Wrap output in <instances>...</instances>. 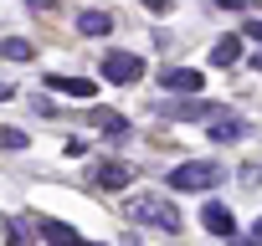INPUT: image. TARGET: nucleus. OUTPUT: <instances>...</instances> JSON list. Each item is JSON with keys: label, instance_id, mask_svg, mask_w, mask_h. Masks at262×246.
I'll return each mask as SVG.
<instances>
[{"label": "nucleus", "instance_id": "1", "mask_svg": "<svg viewBox=\"0 0 262 246\" xmlns=\"http://www.w3.org/2000/svg\"><path fill=\"white\" fill-rule=\"evenodd\" d=\"M128 215H134L139 226H160V231H180L185 220H180V205L175 200H165V195H139V200H128Z\"/></svg>", "mask_w": 262, "mask_h": 246}, {"label": "nucleus", "instance_id": "2", "mask_svg": "<svg viewBox=\"0 0 262 246\" xmlns=\"http://www.w3.org/2000/svg\"><path fill=\"white\" fill-rule=\"evenodd\" d=\"M216 180H221V164H216V159H190V164H175V169H170V190H180V195L211 190Z\"/></svg>", "mask_w": 262, "mask_h": 246}, {"label": "nucleus", "instance_id": "3", "mask_svg": "<svg viewBox=\"0 0 262 246\" xmlns=\"http://www.w3.org/2000/svg\"><path fill=\"white\" fill-rule=\"evenodd\" d=\"M103 77H108V82H123V87L139 82V77H144V57H134V52H108V57H103Z\"/></svg>", "mask_w": 262, "mask_h": 246}, {"label": "nucleus", "instance_id": "4", "mask_svg": "<svg viewBox=\"0 0 262 246\" xmlns=\"http://www.w3.org/2000/svg\"><path fill=\"white\" fill-rule=\"evenodd\" d=\"M160 87H165V92H180V97H195V92L206 87V77H201L195 67H165Z\"/></svg>", "mask_w": 262, "mask_h": 246}, {"label": "nucleus", "instance_id": "5", "mask_svg": "<svg viewBox=\"0 0 262 246\" xmlns=\"http://www.w3.org/2000/svg\"><path fill=\"white\" fill-rule=\"evenodd\" d=\"M201 226H206L211 236H231V231H236V220H231V210H226L221 200H206V205H201Z\"/></svg>", "mask_w": 262, "mask_h": 246}, {"label": "nucleus", "instance_id": "6", "mask_svg": "<svg viewBox=\"0 0 262 246\" xmlns=\"http://www.w3.org/2000/svg\"><path fill=\"white\" fill-rule=\"evenodd\" d=\"M36 231H41L52 246H88V241H82V236H77L67 220H52V215H41V220H36Z\"/></svg>", "mask_w": 262, "mask_h": 246}, {"label": "nucleus", "instance_id": "7", "mask_svg": "<svg viewBox=\"0 0 262 246\" xmlns=\"http://www.w3.org/2000/svg\"><path fill=\"white\" fill-rule=\"evenodd\" d=\"M47 87H52V92H67V97H93V92H98L93 77H62V72H52Z\"/></svg>", "mask_w": 262, "mask_h": 246}, {"label": "nucleus", "instance_id": "8", "mask_svg": "<svg viewBox=\"0 0 262 246\" xmlns=\"http://www.w3.org/2000/svg\"><path fill=\"white\" fill-rule=\"evenodd\" d=\"M77 31H82V36H108V31H113V16L88 6V11H77Z\"/></svg>", "mask_w": 262, "mask_h": 246}, {"label": "nucleus", "instance_id": "9", "mask_svg": "<svg viewBox=\"0 0 262 246\" xmlns=\"http://www.w3.org/2000/svg\"><path fill=\"white\" fill-rule=\"evenodd\" d=\"M211 139L216 144H236V139H247V123L242 118H216L211 123Z\"/></svg>", "mask_w": 262, "mask_h": 246}, {"label": "nucleus", "instance_id": "10", "mask_svg": "<svg viewBox=\"0 0 262 246\" xmlns=\"http://www.w3.org/2000/svg\"><path fill=\"white\" fill-rule=\"evenodd\" d=\"M93 123L108 134V139H123L128 134V123H123V113H113V108H93Z\"/></svg>", "mask_w": 262, "mask_h": 246}, {"label": "nucleus", "instance_id": "11", "mask_svg": "<svg viewBox=\"0 0 262 246\" xmlns=\"http://www.w3.org/2000/svg\"><path fill=\"white\" fill-rule=\"evenodd\" d=\"M93 180H98L103 190H123V185H128V164H98Z\"/></svg>", "mask_w": 262, "mask_h": 246}, {"label": "nucleus", "instance_id": "12", "mask_svg": "<svg viewBox=\"0 0 262 246\" xmlns=\"http://www.w3.org/2000/svg\"><path fill=\"white\" fill-rule=\"evenodd\" d=\"M236 57H242V36H221V41L211 46V62H216V67H231Z\"/></svg>", "mask_w": 262, "mask_h": 246}, {"label": "nucleus", "instance_id": "13", "mask_svg": "<svg viewBox=\"0 0 262 246\" xmlns=\"http://www.w3.org/2000/svg\"><path fill=\"white\" fill-rule=\"evenodd\" d=\"M175 118H226V113L211 108V103H201V97H185V103H175Z\"/></svg>", "mask_w": 262, "mask_h": 246}, {"label": "nucleus", "instance_id": "14", "mask_svg": "<svg viewBox=\"0 0 262 246\" xmlns=\"http://www.w3.org/2000/svg\"><path fill=\"white\" fill-rule=\"evenodd\" d=\"M6 246H31V241H26V226H21V220H6Z\"/></svg>", "mask_w": 262, "mask_h": 246}, {"label": "nucleus", "instance_id": "15", "mask_svg": "<svg viewBox=\"0 0 262 246\" xmlns=\"http://www.w3.org/2000/svg\"><path fill=\"white\" fill-rule=\"evenodd\" d=\"M0 149H26V134L21 129H0Z\"/></svg>", "mask_w": 262, "mask_h": 246}, {"label": "nucleus", "instance_id": "16", "mask_svg": "<svg viewBox=\"0 0 262 246\" xmlns=\"http://www.w3.org/2000/svg\"><path fill=\"white\" fill-rule=\"evenodd\" d=\"M0 57H16V62H26V57H31V46H26V41H0Z\"/></svg>", "mask_w": 262, "mask_h": 246}, {"label": "nucleus", "instance_id": "17", "mask_svg": "<svg viewBox=\"0 0 262 246\" xmlns=\"http://www.w3.org/2000/svg\"><path fill=\"white\" fill-rule=\"evenodd\" d=\"M236 36H247V41H257V52H262V21H252L247 31H236Z\"/></svg>", "mask_w": 262, "mask_h": 246}, {"label": "nucleus", "instance_id": "18", "mask_svg": "<svg viewBox=\"0 0 262 246\" xmlns=\"http://www.w3.org/2000/svg\"><path fill=\"white\" fill-rule=\"evenodd\" d=\"M11 92H16V87H11V82H0V103H6V97H11Z\"/></svg>", "mask_w": 262, "mask_h": 246}, {"label": "nucleus", "instance_id": "19", "mask_svg": "<svg viewBox=\"0 0 262 246\" xmlns=\"http://www.w3.org/2000/svg\"><path fill=\"white\" fill-rule=\"evenodd\" d=\"M252 241H257V246H262V220H257V226H252Z\"/></svg>", "mask_w": 262, "mask_h": 246}, {"label": "nucleus", "instance_id": "20", "mask_svg": "<svg viewBox=\"0 0 262 246\" xmlns=\"http://www.w3.org/2000/svg\"><path fill=\"white\" fill-rule=\"evenodd\" d=\"M252 67H257V77H262V52H257V57H252Z\"/></svg>", "mask_w": 262, "mask_h": 246}, {"label": "nucleus", "instance_id": "21", "mask_svg": "<svg viewBox=\"0 0 262 246\" xmlns=\"http://www.w3.org/2000/svg\"><path fill=\"white\" fill-rule=\"evenodd\" d=\"M231 246H257V241H252V236H247V241H231Z\"/></svg>", "mask_w": 262, "mask_h": 246}]
</instances>
